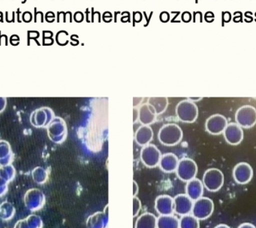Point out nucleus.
Here are the masks:
<instances>
[{
  "label": "nucleus",
  "mask_w": 256,
  "mask_h": 228,
  "mask_svg": "<svg viewBox=\"0 0 256 228\" xmlns=\"http://www.w3.org/2000/svg\"><path fill=\"white\" fill-rule=\"evenodd\" d=\"M184 134L182 129L174 123L164 124L158 134L160 142L167 146H174L180 142Z\"/></svg>",
  "instance_id": "nucleus-1"
},
{
  "label": "nucleus",
  "mask_w": 256,
  "mask_h": 228,
  "mask_svg": "<svg viewBox=\"0 0 256 228\" xmlns=\"http://www.w3.org/2000/svg\"><path fill=\"white\" fill-rule=\"evenodd\" d=\"M214 210V201L209 198L202 196L193 202L192 214L199 220H206L212 216Z\"/></svg>",
  "instance_id": "nucleus-5"
},
{
  "label": "nucleus",
  "mask_w": 256,
  "mask_h": 228,
  "mask_svg": "<svg viewBox=\"0 0 256 228\" xmlns=\"http://www.w3.org/2000/svg\"><path fill=\"white\" fill-rule=\"evenodd\" d=\"M134 228H157V218L152 213H143L136 220Z\"/></svg>",
  "instance_id": "nucleus-18"
},
{
  "label": "nucleus",
  "mask_w": 256,
  "mask_h": 228,
  "mask_svg": "<svg viewBox=\"0 0 256 228\" xmlns=\"http://www.w3.org/2000/svg\"><path fill=\"white\" fill-rule=\"evenodd\" d=\"M157 228H179V219L173 214L157 218Z\"/></svg>",
  "instance_id": "nucleus-20"
},
{
  "label": "nucleus",
  "mask_w": 256,
  "mask_h": 228,
  "mask_svg": "<svg viewBox=\"0 0 256 228\" xmlns=\"http://www.w3.org/2000/svg\"><path fill=\"white\" fill-rule=\"evenodd\" d=\"M235 121L244 128H251L256 124V108L252 105H244L235 114Z\"/></svg>",
  "instance_id": "nucleus-4"
},
{
  "label": "nucleus",
  "mask_w": 256,
  "mask_h": 228,
  "mask_svg": "<svg viewBox=\"0 0 256 228\" xmlns=\"http://www.w3.org/2000/svg\"><path fill=\"white\" fill-rule=\"evenodd\" d=\"M233 177L236 183L245 184L250 182L253 177V169L250 164L240 162L233 170Z\"/></svg>",
  "instance_id": "nucleus-9"
},
{
  "label": "nucleus",
  "mask_w": 256,
  "mask_h": 228,
  "mask_svg": "<svg viewBox=\"0 0 256 228\" xmlns=\"http://www.w3.org/2000/svg\"><path fill=\"white\" fill-rule=\"evenodd\" d=\"M154 138V130L150 126H142L136 130L134 140L138 145L145 146L148 145Z\"/></svg>",
  "instance_id": "nucleus-17"
},
{
  "label": "nucleus",
  "mask_w": 256,
  "mask_h": 228,
  "mask_svg": "<svg viewBox=\"0 0 256 228\" xmlns=\"http://www.w3.org/2000/svg\"><path fill=\"white\" fill-rule=\"evenodd\" d=\"M161 157L160 150L154 144L145 146L140 152V160L142 163L149 168L158 166Z\"/></svg>",
  "instance_id": "nucleus-7"
},
{
  "label": "nucleus",
  "mask_w": 256,
  "mask_h": 228,
  "mask_svg": "<svg viewBox=\"0 0 256 228\" xmlns=\"http://www.w3.org/2000/svg\"><path fill=\"white\" fill-rule=\"evenodd\" d=\"M188 99H190V100H192V102H194L196 103V102H198V100H202V98H188Z\"/></svg>",
  "instance_id": "nucleus-26"
},
{
  "label": "nucleus",
  "mask_w": 256,
  "mask_h": 228,
  "mask_svg": "<svg viewBox=\"0 0 256 228\" xmlns=\"http://www.w3.org/2000/svg\"><path fill=\"white\" fill-rule=\"evenodd\" d=\"M155 210L160 216L173 214L174 212L173 198L166 194L157 196L155 200Z\"/></svg>",
  "instance_id": "nucleus-13"
},
{
  "label": "nucleus",
  "mask_w": 256,
  "mask_h": 228,
  "mask_svg": "<svg viewBox=\"0 0 256 228\" xmlns=\"http://www.w3.org/2000/svg\"><path fill=\"white\" fill-rule=\"evenodd\" d=\"M176 115L182 122L192 123L198 116V108L194 102L185 99L178 103L176 106Z\"/></svg>",
  "instance_id": "nucleus-2"
},
{
  "label": "nucleus",
  "mask_w": 256,
  "mask_h": 228,
  "mask_svg": "<svg viewBox=\"0 0 256 228\" xmlns=\"http://www.w3.org/2000/svg\"><path fill=\"white\" fill-rule=\"evenodd\" d=\"M214 228H230V226H228L227 224H221L217 225Z\"/></svg>",
  "instance_id": "nucleus-25"
},
{
  "label": "nucleus",
  "mask_w": 256,
  "mask_h": 228,
  "mask_svg": "<svg viewBox=\"0 0 256 228\" xmlns=\"http://www.w3.org/2000/svg\"><path fill=\"white\" fill-rule=\"evenodd\" d=\"M202 182L209 192H218L224 184V174L220 169L210 168L204 174Z\"/></svg>",
  "instance_id": "nucleus-3"
},
{
  "label": "nucleus",
  "mask_w": 256,
  "mask_h": 228,
  "mask_svg": "<svg viewBox=\"0 0 256 228\" xmlns=\"http://www.w3.org/2000/svg\"><path fill=\"white\" fill-rule=\"evenodd\" d=\"M108 206L102 212H96L86 219V228H108Z\"/></svg>",
  "instance_id": "nucleus-11"
},
{
  "label": "nucleus",
  "mask_w": 256,
  "mask_h": 228,
  "mask_svg": "<svg viewBox=\"0 0 256 228\" xmlns=\"http://www.w3.org/2000/svg\"><path fill=\"white\" fill-rule=\"evenodd\" d=\"M173 199L174 212H176L178 216H186L192 212L194 201L190 199L186 194H180L175 196Z\"/></svg>",
  "instance_id": "nucleus-12"
},
{
  "label": "nucleus",
  "mask_w": 256,
  "mask_h": 228,
  "mask_svg": "<svg viewBox=\"0 0 256 228\" xmlns=\"http://www.w3.org/2000/svg\"><path fill=\"white\" fill-rule=\"evenodd\" d=\"M238 228H256L254 225L252 224L248 223V222H246V223L241 224Z\"/></svg>",
  "instance_id": "nucleus-23"
},
{
  "label": "nucleus",
  "mask_w": 256,
  "mask_h": 228,
  "mask_svg": "<svg viewBox=\"0 0 256 228\" xmlns=\"http://www.w3.org/2000/svg\"><path fill=\"white\" fill-rule=\"evenodd\" d=\"M179 159L176 154L173 153H166L162 156L158 166L163 172L169 174L176 171Z\"/></svg>",
  "instance_id": "nucleus-15"
},
{
  "label": "nucleus",
  "mask_w": 256,
  "mask_h": 228,
  "mask_svg": "<svg viewBox=\"0 0 256 228\" xmlns=\"http://www.w3.org/2000/svg\"><path fill=\"white\" fill-rule=\"evenodd\" d=\"M142 201L138 198L133 196V217H136L142 210Z\"/></svg>",
  "instance_id": "nucleus-22"
},
{
  "label": "nucleus",
  "mask_w": 256,
  "mask_h": 228,
  "mask_svg": "<svg viewBox=\"0 0 256 228\" xmlns=\"http://www.w3.org/2000/svg\"><path fill=\"white\" fill-rule=\"evenodd\" d=\"M204 188L202 181L199 178H193L186 182V194L193 201H196L203 196Z\"/></svg>",
  "instance_id": "nucleus-14"
},
{
  "label": "nucleus",
  "mask_w": 256,
  "mask_h": 228,
  "mask_svg": "<svg viewBox=\"0 0 256 228\" xmlns=\"http://www.w3.org/2000/svg\"><path fill=\"white\" fill-rule=\"evenodd\" d=\"M156 116L154 108L148 103L144 104L138 109V120L142 126H150L155 122Z\"/></svg>",
  "instance_id": "nucleus-16"
},
{
  "label": "nucleus",
  "mask_w": 256,
  "mask_h": 228,
  "mask_svg": "<svg viewBox=\"0 0 256 228\" xmlns=\"http://www.w3.org/2000/svg\"><path fill=\"white\" fill-rule=\"evenodd\" d=\"M176 174L181 181L187 182L196 178L198 174L197 164L190 158H184L179 160Z\"/></svg>",
  "instance_id": "nucleus-6"
},
{
  "label": "nucleus",
  "mask_w": 256,
  "mask_h": 228,
  "mask_svg": "<svg viewBox=\"0 0 256 228\" xmlns=\"http://www.w3.org/2000/svg\"><path fill=\"white\" fill-rule=\"evenodd\" d=\"M139 188L138 186L137 182L136 181H133V196H137L138 193Z\"/></svg>",
  "instance_id": "nucleus-24"
},
{
  "label": "nucleus",
  "mask_w": 256,
  "mask_h": 228,
  "mask_svg": "<svg viewBox=\"0 0 256 228\" xmlns=\"http://www.w3.org/2000/svg\"><path fill=\"white\" fill-rule=\"evenodd\" d=\"M148 104L154 108L156 115H160L167 109L168 100L166 97H151L148 98Z\"/></svg>",
  "instance_id": "nucleus-19"
},
{
  "label": "nucleus",
  "mask_w": 256,
  "mask_h": 228,
  "mask_svg": "<svg viewBox=\"0 0 256 228\" xmlns=\"http://www.w3.org/2000/svg\"><path fill=\"white\" fill-rule=\"evenodd\" d=\"M228 124V123L226 116L222 114H216L206 120L205 129L210 134L220 135L223 134Z\"/></svg>",
  "instance_id": "nucleus-8"
},
{
  "label": "nucleus",
  "mask_w": 256,
  "mask_h": 228,
  "mask_svg": "<svg viewBox=\"0 0 256 228\" xmlns=\"http://www.w3.org/2000/svg\"><path fill=\"white\" fill-rule=\"evenodd\" d=\"M179 228H200V223L192 214H186L179 220Z\"/></svg>",
  "instance_id": "nucleus-21"
},
{
  "label": "nucleus",
  "mask_w": 256,
  "mask_h": 228,
  "mask_svg": "<svg viewBox=\"0 0 256 228\" xmlns=\"http://www.w3.org/2000/svg\"><path fill=\"white\" fill-rule=\"evenodd\" d=\"M223 136L229 145L238 146L244 140V130L236 122L228 123L223 132Z\"/></svg>",
  "instance_id": "nucleus-10"
}]
</instances>
